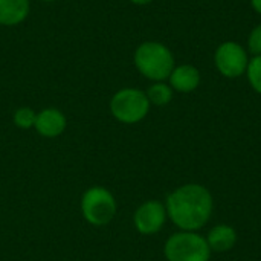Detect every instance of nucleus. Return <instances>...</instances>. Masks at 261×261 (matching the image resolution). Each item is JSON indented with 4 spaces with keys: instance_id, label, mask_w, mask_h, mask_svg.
<instances>
[{
    "instance_id": "nucleus-1",
    "label": "nucleus",
    "mask_w": 261,
    "mask_h": 261,
    "mask_svg": "<svg viewBox=\"0 0 261 261\" xmlns=\"http://www.w3.org/2000/svg\"><path fill=\"white\" fill-rule=\"evenodd\" d=\"M165 210L177 228L193 232L208 223L213 213V196L205 187L188 184L167 197Z\"/></svg>"
},
{
    "instance_id": "nucleus-2",
    "label": "nucleus",
    "mask_w": 261,
    "mask_h": 261,
    "mask_svg": "<svg viewBox=\"0 0 261 261\" xmlns=\"http://www.w3.org/2000/svg\"><path fill=\"white\" fill-rule=\"evenodd\" d=\"M133 63L142 76L154 83L168 80L176 67L173 52L159 41L141 43L135 50Z\"/></svg>"
},
{
    "instance_id": "nucleus-3",
    "label": "nucleus",
    "mask_w": 261,
    "mask_h": 261,
    "mask_svg": "<svg viewBox=\"0 0 261 261\" xmlns=\"http://www.w3.org/2000/svg\"><path fill=\"white\" fill-rule=\"evenodd\" d=\"M80 210L81 216L89 225L101 228L109 225L115 219L118 205L110 190L101 185H93L83 193Z\"/></svg>"
},
{
    "instance_id": "nucleus-4",
    "label": "nucleus",
    "mask_w": 261,
    "mask_h": 261,
    "mask_svg": "<svg viewBox=\"0 0 261 261\" xmlns=\"http://www.w3.org/2000/svg\"><path fill=\"white\" fill-rule=\"evenodd\" d=\"M150 106L145 92L135 87H125L112 96L110 113L122 124H136L148 115Z\"/></svg>"
},
{
    "instance_id": "nucleus-5",
    "label": "nucleus",
    "mask_w": 261,
    "mask_h": 261,
    "mask_svg": "<svg viewBox=\"0 0 261 261\" xmlns=\"http://www.w3.org/2000/svg\"><path fill=\"white\" fill-rule=\"evenodd\" d=\"M164 254L168 261H210L211 249L202 236L182 231L167 240Z\"/></svg>"
},
{
    "instance_id": "nucleus-6",
    "label": "nucleus",
    "mask_w": 261,
    "mask_h": 261,
    "mask_svg": "<svg viewBox=\"0 0 261 261\" xmlns=\"http://www.w3.org/2000/svg\"><path fill=\"white\" fill-rule=\"evenodd\" d=\"M214 64L223 76L239 78L246 73L249 55L240 43L223 41L214 52Z\"/></svg>"
},
{
    "instance_id": "nucleus-7",
    "label": "nucleus",
    "mask_w": 261,
    "mask_h": 261,
    "mask_svg": "<svg viewBox=\"0 0 261 261\" xmlns=\"http://www.w3.org/2000/svg\"><path fill=\"white\" fill-rule=\"evenodd\" d=\"M167 220V210L165 205L158 200H147L144 202L133 216V225L139 234L151 236L162 229Z\"/></svg>"
},
{
    "instance_id": "nucleus-8",
    "label": "nucleus",
    "mask_w": 261,
    "mask_h": 261,
    "mask_svg": "<svg viewBox=\"0 0 261 261\" xmlns=\"http://www.w3.org/2000/svg\"><path fill=\"white\" fill-rule=\"evenodd\" d=\"M66 127H67V119L64 113L55 107H47L37 113L34 128L43 138L47 139L58 138L64 133Z\"/></svg>"
},
{
    "instance_id": "nucleus-9",
    "label": "nucleus",
    "mask_w": 261,
    "mask_h": 261,
    "mask_svg": "<svg viewBox=\"0 0 261 261\" xmlns=\"http://www.w3.org/2000/svg\"><path fill=\"white\" fill-rule=\"evenodd\" d=\"M173 90L180 93L194 92L200 84V72L193 64H180L176 66L168 78Z\"/></svg>"
},
{
    "instance_id": "nucleus-10",
    "label": "nucleus",
    "mask_w": 261,
    "mask_h": 261,
    "mask_svg": "<svg viewBox=\"0 0 261 261\" xmlns=\"http://www.w3.org/2000/svg\"><path fill=\"white\" fill-rule=\"evenodd\" d=\"M31 11L29 0H0V26H17Z\"/></svg>"
},
{
    "instance_id": "nucleus-11",
    "label": "nucleus",
    "mask_w": 261,
    "mask_h": 261,
    "mask_svg": "<svg viewBox=\"0 0 261 261\" xmlns=\"http://www.w3.org/2000/svg\"><path fill=\"white\" fill-rule=\"evenodd\" d=\"M210 249L216 252H226L232 249L237 243V232L234 228L228 225H217L214 226L206 239Z\"/></svg>"
},
{
    "instance_id": "nucleus-12",
    "label": "nucleus",
    "mask_w": 261,
    "mask_h": 261,
    "mask_svg": "<svg viewBox=\"0 0 261 261\" xmlns=\"http://www.w3.org/2000/svg\"><path fill=\"white\" fill-rule=\"evenodd\" d=\"M173 89L170 84H165L164 81L159 83H153L148 89H147V98L150 101V104L153 106H167L171 99H173Z\"/></svg>"
},
{
    "instance_id": "nucleus-13",
    "label": "nucleus",
    "mask_w": 261,
    "mask_h": 261,
    "mask_svg": "<svg viewBox=\"0 0 261 261\" xmlns=\"http://www.w3.org/2000/svg\"><path fill=\"white\" fill-rule=\"evenodd\" d=\"M35 118H37V112L32 110L31 107H20L14 112L12 121L14 124L21 128V130H29L34 128L35 125Z\"/></svg>"
},
{
    "instance_id": "nucleus-14",
    "label": "nucleus",
    "mask_w": 261,
    "mask_h": 261,
    "mask_svg": "<svg viewBox=\"0 0 261 261\" xmlns=\"http://www.w3.org/2000/svg\"><path fill=\"white\" fill-rule=\"evenodd\" d=\"M246 76L251 87L261 95V55H255L249 60Z\"/></svg>"
},
{
    "instance_id": "nucleus-15",
    "label": "nucleus",
    "mask_w": 261,
    "mask_h": 261,
    "mask_svg": "<svg viewBox=\"0 0 261 261\" xmlns=\"http://www.w3.org/2000/svg\"><path fill=\"white\" fill-rule=\"evenodd\" d=\"M248 50L255 57V55H261V23L257 24L248 38Z\"/></svg>"
},
{
    "instance_id": "nucleus-16",
    "label": "nucleus",
    "mask_w": 261,
    "mask_h": 261,
    "mask_svg": "<svg viewBox=\"0 0 261 261\" xmlns=\"http://www.w3.org/2000/svg\"><path fill=\"white\" fill-rule=\"evenodd\" d=\"M251 5H252L254 11L261 15V0H251Z\"/></svg>"
},
{
    "instance_id": "nucleus-17",
    "label": "nucleus",
    "mask_w": 261,
    "mask_h": 261,
    "mask_svg": "<svg viewBox=\"0 0 261 261\" xmlns=\"http://www.w3.org/2000/svg\"><path fill=\"white\" fill-rule=\"evenodd\" d=\"M132 3H135V5H139V6H142V5H148V3H151L153 0H130Z\"/></svg>"
},
{
    "instance_id": "nucleus-18",
    "label": "nucleus",
    "mask_w": 261,
    "mask_h": 261,
    "mask_svg": "<svg viewBox=\"0 0 261 261\" xmlns=\"http://www.w3.org/2000/svg\"><path fill=\"white\" fill-rule=\"evenodd\" d=\"M43 2H55V0H43Z\"/></svg>"
}]
</instances>
